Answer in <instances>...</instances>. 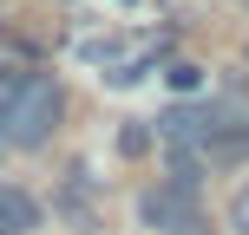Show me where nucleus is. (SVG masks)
Listing matches in <instances>:
<instances>
[{"instance_id":"8","label":"nucleus","mask_w":249,"mask_h":235,"mask_svg":"<svg viewBox=\"0 0 249 235\" xmlns=\"http://www.w3.org/2000/svg\"><path fill=\"white\" fill-rule=\"evenodd\" d=\"M118 150H124V157H144V150H151V131H144V124H124V131H118Z\"/></svg>"},{"instance_id":"10","label":"nucleus","mask_w":249,"mask_h":235,"mask_svg":"<svg viewBox=\"0 0 249 235\" xmlns=\"http://www.w3.org/2000/svg\"><path fill=\"white\" fill-rule=\"evenodd\" d=\"M197 78H203L197 65H171V85H177V92H197Z\"/></svg>"},{"instance_id":"7","label":"nucleus","mask_w":249,"mask_h":235,"mask_svg":"<svg viewBox=\"0 0 249 235\" xmlns=\"http://www.w3.org/2000/svg\"><path fill=\"white\" fill-rule=\"evenodd\" d=\"M203 157H210V170H230V163H249V137H210V144H203Z\"/></svg>"},{"instance_id":"3","label":"nucleus","mask_w":249,"mask_h":235,"mask_svg":"<svg viewBox=\"0 0 249 235\" xmlns=\"http://www.w3.org/2000/svg\"><path fill=\"white\" fill-rule=\"evenodd\" d=\"M197 118H203V144H210V137H249V92L243 85L210 92V98L197 105Z\"/></svg>"},{"instance_id":"5","label":"nucleus","mask_w":249,"mask_h":235,"mask_svg":"<svg viewBox=\"0 0 249 235\" xmlns=\"http://www.w3.org/2000/svg\"><path fill=\"white\" fill-rule=\"evenodd\" d=\"M164 170H171L177 189H197L203 176H210V157H203L197 144H164Z\"/></svg>"},{"instance_id":"1","label":"nucleus","mask_w":249,"mask_h":235,"mask_svg":"<svg viewBox=\"0 0 249 235\" xmlns=\"http://www.w3.org/2000/svg\"><path fill=\"white\" fill-rule=\"evenodd\" d=\"M59 111H66L59 78H53V72H20V85H13L7 105H0V137H7V150H39V144H53Z\"/></svg>"},{"instance_id":"13","label":"nucleus","mask_w":249,"mask_h":235,"mask_svg":"<svg viewBox=\"0 0 249 235\" xmlns=\"http://www.w3.org/2000/svg\"><path fill=\"white\" fill-rule=\"evenodd\" d=\"M243 7H249V0H243Z\"/></svg>"},{"instance_id":"4","label":"nucleus","mask_w":249,"mask_h":235,"mask_svg":"<svg viewBox=\"0 0 249 235\" xmlns=\"http://www.w3.org/2000/svg\"><path fill=\"white\" fill-rule=\"evenodd\" d=\"M33 229H39V203L26 189L0 183V235H33Z\"/></svg>"},{"instance_id":"11","label":"nucleus","mask_w":249,"mask_h":235,"mask_svg":"<svg viewBox=\"0 0 249 235\" xmlns=\"http://www.w3.org/2000/svg\"><path fill=\"white\" fill-rule=\"evenodd\" d=\"M13 85H20V72H13V65L0 59V105H7V92H13Z\"/></svg>"},{"instance_id":"12","label":"nucleus","mask_w":249,"mask_h":235,"mask_svg":"<svg viewBox=\"0 0 249 235\" xmlns=\"http://www.w3.org/2000/svg\"><path fill=\"white\" fill-rule=\"evenodd\" d=\"M0 150H7V137H0Z\"/></svg>"},{"instance_id":"6","label":"nucleus","mask_w":249,"mask_h":235,"mask_svg":"<svg viewBox=\"0 0 249 235\" xmlns=\"http://www.w3.org/2000/svg\"><path fill=\"white\" fill-rule=\"evenodd\" d=\"M151 131H158V144H197V150H203V118L190 111V105L158 111V124H151Z\"/></svg>"},{"instance_id":"2","label":"nucleus","mask_w":249,"mask_h":235,"mask_svg":"<svg viewBox=\"0 0 249 235\" xmlns=\"http://www.w3.org/2000/svg\"><path fill=\"white\" fill-rule=\"evenodd\" d=\"M138 222L158 229V235H203V209H197V189H177V183H158L138 196Z\"/></svg>"},{"instance_id":"9","label":"nucleus","mask_w":249,"mask_h":235,"mask_svg":"<svg viewBox=\"0 0 249 235\" xmlns=\"http://www.w3.org/2000/svg\"><path fill=\"white\" fill-rule=\"evenodd\" d=\"M230 235H249V183L230 196Z\"/></svg>"}]
</instances>
